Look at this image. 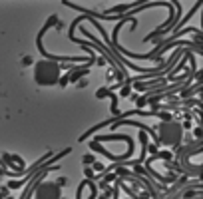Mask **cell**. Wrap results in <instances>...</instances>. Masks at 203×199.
<instances>
[{
	"mask_svg": "<svg viewBox=\"0 0 203 199\" xmlns=\"http://www.w3.org/2000/svg\"><path fill=\"white\" fill-rule=\"evenodd\" d=\"M34 82L38 86H56L60 82V74H62V64L58 62H52V60H40L34 64Z\"/></svg>",
	"mask_w": 203,
	"mask_h": 199,
	"instance_id": "cell-1",
	"label": "cell"
},
{
	"mask_svg": "<svg viewBox=\"0 0 203 199\" xmlns=\"http://www.w3.org/2000/svg\"><path fill=\"white\" fill-rule=\"evenodd\" d=\"M155 132H158V145H169V147H175L181 144V137H183V125L177 122H161L155 125Z\"/></svg>",
	"mask_w": 203,
	"mask_h": 199,
	"instance_id": "cell-2",
	"label": "cell"
},
{
	"mask_svg": "<svg viewBox=\"0 0 203 199\" xmlns=\"http://www.w3.org/2000/svg\"><path fill=\"white\" fill-rule=\"evenodd\" d=\"M34 199H62V187L56 181H40L34 191Z\"/></svg>",
	"mask_w": 203,
	"mask_h": 199,
	"instance_id": "cell-3",
	"label": "cell"
},
{
	"mask_svg": "<svg viewBox=\"0 0 203 199\" xmlns=\"http://www.w3.org/2000/svg\"><path fill=\"white\" fill-rule=\"evenodd\" d=\"M82 163H84L86 167L94 165V163H96V155H94V153H86L84 157H82Z\"/></svg>",
	"mask_w": 203,
	"mask_h": 199,
	"instance_id": "cell-4",
	"label": "cell"
},
{
	"mask_svg": "<svg viewBox=\"0 0 203 199\" xmlns=\"http://www.w3.org/2000/svg\"><path fill=\"white\" fill-rule=\"evenodd\" d=\"M130 94H132V84H124L120 90V98H127Z\"/></svg>",
	"mask_w": 203,
	"mask_h": 199,
	"instance_id": "cell-5",
	"label": "cell"
},
{
	"mask_svg": "<svg viewBox=\"0 0 203 199\" xmlns=\"http://www.w3.org/2000/svg\"><path fill=\"white\" fill-rule=\"evenodd\" d=\"M84 173H86V179H90V181H96V171L92 169V165H90V167H86V169H84Z\"/></svg>",
	"mask_w": 203,
	"mask_h": 199,
	"instance_id": "cell-6",
	"label": "cell"
},
{
	"mask_svg": "<svg viewBox=\"0 0 203 199\" xmlns=\"http://www.w3.org/2000/svg\"><path fill=\"white\" fill-rule=\"evenodd\" d=\"M58 84H60L62 88H66L68 84H70V72H68V74H64V76L60 78V82H58Z\"/></svg>",
	"mask_w": 203,
	"mask_h": 199,
	"instance_id": "cell-7",
	"label": "cell"
},
{
	"mask_svg": "<svg viewBox=\"0 0 203 199\" xmlns=\"http://www.w3.org/2000/svg\"><path fill=\"white\" fill-rule=\"evenodd\" d=\"M92 169H94V171H98V173H106V171H108V167H104L102 163H98V161L92 165Z\"/></svg>",
	"mask_w": 203,
	"mask_h": 199,
	"instance_id": "cell-8",
	"label": "cell"
},
{
	"mask_svg": "<svg viewBox=\"0 0 203 199\" xmlns=\"http://www.w3.org/2000/svg\"><path fill=\"white\" fill-rule=\"evenodd\" d=\"M116 177H118V175H116V173H110V175H106V177H104V181H108V183H112V181H113V179H116Z\"/></svg>",
	"mask_w": 203,
	"mask_h": 199,
	"instance_id": "cell-9",
	"label": "cell"
},
{
	"mask_svg": "<svg viewBox=\"0 0 203 199\" xmlns=\"http://www.w3.org/2000/svg\"><path fill=\"white\" fill-rule=\"evenodd\" d=\"M86 86H88V80H86V78H82V80L78 82V90L80 88H86Z\"/></svg>",
	"mask_w": 203,
	"mask_h": 199,
	"instance_id": "cell-10",
	"label": "cell"
},
{
	"mask_svg": "<svg viewBox=\"0 0 203 199\" xmlns=\"http://www.w3.org/2000/svg\"><path fill=\"white\" fill-rule=\"evenodd\" d=\"M56 183L60 185V187H62V185H66V183H68V179H66V177H60V179H58Z\"/></svg>",
	"mask_w": 203,
	"mask_h": 199,
	"instance_id": "cell-11",
	"label": "cell"
},
{
	"mask_svg": "<svg viewBox=\"0 0 203 199\" xmlns=\"http://www.w3.org/2000/svg\"><path fill=\"white\" fill-rule=\"evenodd\" d=\"M22 62H24V66H30V64H32V58H30V56H26Z\"/></svg>",
	"mask_w": 203,
	"mask_h": 199,
	"instance_id": "cell-12",
	"label": "cell"
},
{
	"mask_svg": "<svg viewBox=\"0 0 203 199\" xmlns=\"http://www.w3.org/2000/svg\"><path fill=\"white\" fill-rule=\"evenodd\" d=\"M193 133H195V137H201V128H195V132H193Z\"/></svg>",
	"mask_w": 203,
	"mask_h": 199,
	"instance_id": "cell-13",
	"label": "cell"
},
{
	"mask_svg": "<svg viewBox=\"0 0 203 199\" xmlns=\"http://www.w3.org/2000/svg\"><path fill=\"white\" fill-rule=\"evenodd\" d=\"M0 199H6V197H4V193H2V191H0Z\"/></svg>",
	"mask_w": 203,
	"mask_h": 199,
	"instance_id": "cell-14",
	"label": "cell"
}]
</instances>
